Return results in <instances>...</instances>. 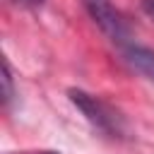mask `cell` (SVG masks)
I'll use <instances>...</instances> for the list:
<instances>
[{
  "mask_svg": "<svg viewBox=\"0 0 154 154\" xmlns=\"http://www.w3.org/2000/svg\"><path fill=\"white\" fill-rule=\"evenodd\" d=\"M14 96V89H12V70H10V63L2 60V101L10 103Z\"/></svg>",
  "mask_w": 154,
  "mask_h": 154,
  "instance_id": "cell-4",
  "label": "cell"
},
{
  "mask_svg": "<svg viewBox=\"0 0 154 154\" xmlns=\"http://www.w3.org/2000/svg\"><path fill=\"white\" fill-rule=\"evenodd\" d=\"M41 154H60V152H41Z\"/></svg>",
  "mask_w": 154,
  "mask_h": 154,
  "instance_id": "cell-7",
  "label": "cell"
},
{
  "mask_svg": "<svg viewBox=\"0 0 154 154\" xmlns=\"http://www.w3.org/2000/svg\"><path fill=\"white\" fill-rule=\"evenodd\" d=\"M120 53H123V60L137 75H142L144 79L154 82V51L149 46H142L137 41H130V43L120 46Z\"/></svg>",
  "mask_w": 154,
  "mask_h": 154,
  "instance_id": "cell-3",
  "label": "cell"
},
{
  "mask_svg": "<svg viewBox=\"0 0 154 154\" xmlns=\"http://www.w3.org/2000/svg\"><path fill=\"white\" fill-rule=\"evenodd\" d=\"M142 10L147 12L149 19H154V0H144V2H142Z\"/></svg>",
  "mask_w": 154,
  "mask_h": 154,
  "instance_id": "cell-5",
  "label": "cell"
},
{
  "mask_svg": "<svg viewBox=\"0 0 154 154\" xmlns=\"http://www.w3.org/2000/svg\"><path fill=\"white\" fill-rule=\"evenodd\" d=\"M70 101L82 111V116L89 120V125L94 130H99L101 135L111 137V140H125L128 137V120L125 116L113 108L108 101L94 96V94H87L84 89H70L67 91Z\"/></svg>",
  "mask_w": 154,
  "mask_h": 154,
  "instance_id": "cell-1",
  "label": "cell"
},
{
  "mask_svg": "<svg viewBox=\"0 0 154 154\" xmlns=\"http://www.w3.org/2000/svg\"><path fill=\"white\" fill-rule=\"evenodd\" d=\"M82 2H84V7H87L89 17L96 22V26H99L118 48L132 41L130 26H128L125 17L113 7L111 0H82Z\"/></svg>",
  "mask_w": 154,
  "mask_h": 154,
  "instance_id": "cell-2",
  "label": "cell"
},
{
  "mask_svg": "<svg viewBox=\"0 0 154 154\" xmlns=\"http://www.w3.org/2000/svg\"><path fill=\"white\" fill-rule=\"evenodd\" d=\"M17 5H24V7H38V5H43L46 0H14Z\"/></svg>",
  "mask_w": 154,
  "mask_h": 154,
  "instance_id": "cell-6",
  "label": "cell"
}]
</instances>
